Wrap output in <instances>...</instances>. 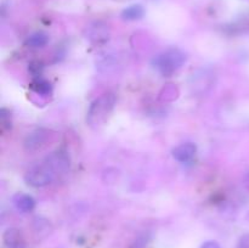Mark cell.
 I'll use <instances>...</instances> for the list:
<instances>
[{"label":"cell","instance_id":"3","mask_svg":"<svg viewBox=\"0 0 249 248\" xmlns=\"http://www.w3.org/2000/svg\"><path fill=\"white\" fill-rule=\"evenodd\" d=\"M57 177V174L53 172V168L43 160L40 164L33 165L29 168L24 174V180L28 185L33 187H44L51 184Z\"/></svg>","mask_w":249,"mask_h":248},{"label":"cell","instance_id":"11","mask_svg":"<svg viewBox=\"0 0 249 248\" xmlns=\"http://www.w3.org/2000/svg\"><path fill=\"white\" fill-rule=\"evenodd\" d=\"M49 43V35L44 32H36L26 39V46L32 49L44 48Z\"/></svg>","mask_w":249,"mask_h":248},{"label":"cell","instance_id":"13","mask_svg":"<svg viewBox=\"0 0 249 248\" xmlns=\"http://www.w3.org/2000/svg\"><path fill=\"white\" fill-rule=\"evenodd\" d=\"M34 229H36V231H38V232H43V231H45L46 233L50 232L51 230L50 223H49L46 219H43V218L34 219Z\"/></svg>","mask_w":249,"mask_h":248},{"label":"cell","instance_id":"7","mask_svg":"<svg viewBox=\"0 0 249 248\" xmlns=\"http://www.w3.org/2000/svg\"><path fill=\"white\" fill-rule=\"evenodd\" d=\"M2 242L6 248H27L23 233L16 228H9L5 230L2 235Z\"/></svg>","mask_w":249,"mask_h":248},{"label":"cell","instance_id":"10","mask_svg":"<svg viewBox=\"0 0 249 248\" xmlns=\"http://www.w3.org/2000/svg\"><path fill=\"white\" fill-rule=\"evenodd\" d=\"M143 15H145V9L142 7V5L134 4L125 7L122 11V18L125 21H136V19L142 18Z\"/></svg>","mask_w":249,"mask_h":248},{"label":"cell","instance_id":"15","mask_svg":"<svg viewBox=\"0 0 249 248\" xmlns=\"http://www.w3.org/2000/svg\"><path fill=\"white\" fill-rule=\"evenodd\" d=\"M29 72L34 75L36 78H40L41 72H43V65L38 61H34V62L29 63V67H28Z\"/></svg>","mask_w":249,"mask_h":248},{"label":"cell","instance_id":"6","mask_svg":"<svg viewBox=\"0 0 249 248\" xmlns=\"http://www.w3.org/2000/svg\"><path fill=\"white\" fill-rule=\"evenodd\" d=\"M44 160L53 168V172L57 174V177L61 174H65V173H67L68 169H70V157H68L67 153L62 150H56L55 152L49 155Z\"/></svg>","mask_w":249,"mask_h":248},{"label":"cell","instance_id":"5","mask_svg":"<svg viewBox=\"0 0 249 248\" xmlns=\"http://www.w3.org/2000/svg\"><path fill=\"white\" fill-rule=\"evenodd\" d=\"M85 38L92 44L106 43L109 39V29L102 22H92L85 29Z\"/></svg>","mask_w":249,"mask_h":248},{"label":"cell","instance_id":"17","mask_svg":"<svg viewBox=\"0 0 249 248\" xmlns=\"http://www.w3.org/2000/svg\"><path fill=\"white\" fill-rule=\"evenodd\" d=\"M201 248H221V247H220V245L216 242V241L211 240V241H207V242H204L203 245L201 246Z\"/></svg>","mask_w":249,"mask_h":248},{"label":"cell","instance_id":"12","mask_svg":"<svg viewBox=\"0 0 249 248\" xmlns=\"http://www.w3.org/2000/svg\"><path fill=\"white\" fill-rule=\"evenodd\" d=\"M32 88H33L36 92H39V94L48 95L51 92L50 83H48L46 80L41 79V78H36V79H34V82L32 83Z\"/></svg>","mask_w":249,"mask_h":248},{"label":"cell","instance_id":"16","mask_svg":"<svg viewBox=\"0 0 249 248\" xmlns=\"http://www.w3.org/2000/svg\"><path fill=\"white\" fill-rule=\"evenodd\" d=\"M238 248H249V233H246L240 238Z\"/></svg>","mask_w":249,"mask_h":248},{"label":"cell","instance_id":"8","mask_svg":"<svg viewBox=\"0 0 249 248\" xmlns=\"http://www.w3.org/2000/svg\"><path fill=\"white\" fill-rule=\"evenodd\" d=\"M197 153V147L192 142H185L177 146L173 150V157L180 163H189L195 158Z\"/></svg>","mask_w":249,"mask_h":248},{"label":"cell","instance_id":"1","mask_svg":"<svg viewBox=\"0 0 249 248\" xmlns=\"http://www.w3.org/2000/svg\"><path fill=\"white\" fill-rule=\"evenodd\" d=\"M114 105H116V95L112 94V92H106V94H102L101 96L97 97L90 105V108L88 111V124L95 129L104 125L108 117L111 116Z\"/></svg>","mask_w":249,"mask_h":248},{"label":"cell","instance_id":"2","mask_svg":"<svg viewBox=\"0 0 249 248\" xmlns=\"http://www.w3.org/2000/svg\"><path fill=\"white\" fill-rule=\"evenodd\" d=\"M186 61V56L179 49H168L162 53L157 55L153 60V65L160 71V74L164 77H170L173 73L177 72Z\"/></svg>","mask_w":249,"mask_h":248},{"label":"cell","instance_id":"9","mask_svg":"<svg viewBox=\"0 0 249 248\" xmlns=\"http://www.w3.org/2000/svg\"><path fill=\"white\" fill-rule=\"evenodd\" d=\"M12 202L17 211H19L21 213H29L36 208V201L33 197L27 194H22V192L15 195Z\"/></svg>","mask_w":249,"mask_h":248},{"label":"cell","instance_id":"14","mask_svg":"<svg viewBox=\"0 0 249 248\" xmlns=\"http://www.w3.org/2000/svg\"><path fill=\"white\" fill-rule=\"evenodd\" d=\"M0 123H1V130H9L11 128V117L6 108H1L0 111Z\"/></svg>","mask_w":249,"mask_h":248},{"label":"cell","instance_id":"4","mask_svg":"<svg viewBox=\"0 0 249 248\" xmlns=\"http://www.w3.org/2000/svg\"><path fill=\"white\" fill-rule=\"evenodd\" d=\"M49 136H50V133L46 129H36L32 133H29L27 135V138L24 139V150L27 152H36V151H40L48 143Z\"/></svg>","mask_w":249,"mask_h":248}]
</instances>
